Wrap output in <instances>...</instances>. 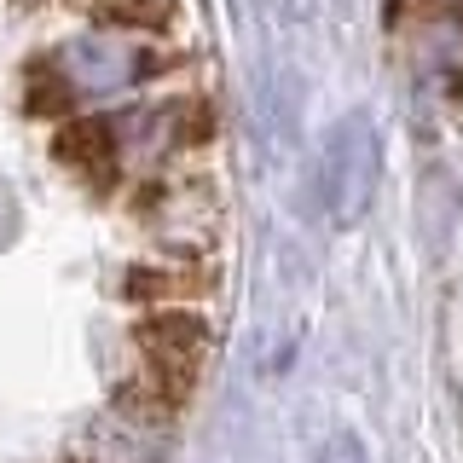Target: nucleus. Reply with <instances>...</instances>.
<instances>
[{"mask_svg": "<svg viewBox=\"0 0 463 463\" xmlns=\"http://www.w3.org/2000/svg\"><path fill=\"white\" fill-rule=\"evenodd\" d=\"M383 180V139H376L371 116H347L325 145V209L336 226H359L376 203Z\"/></svg>", "mask_w": 463, "mask_h": 463, "instance_id": "1", "label": "nucleus"}, {"mask_svg": "<svg viewBox=\"0 0 463 463\" xmlns=\"http://www.w3.org/2000/svg\"><path fill=\"white\" fill-rule=\"evenodd\" d=\"M139 347H151V365L168 376H192L203 371V354H209V330L197 325V313H151L139 318Z\"/></svg>", "mask_w": 463, "mask_h": 463, "instance_id": "2", "label": "nucleus"}, {"mask_svg": "<svg viewBox=\"0 0 463 463\" xmlns=\"http://www.w3.org/2000/svg\"><path fill=\"white\" fill-rule=\"evenodd\" d=\"M58 156L76 163L81 174H93V180H110V168H116V134H110L105 122H70L64 134H58Z\"/></svg>", "mask_w": 463, "mask_h": 463, "instance_id": "3", "label": "nucleus"}, {"mask_svg": "<svg viewBox=\"0 0 463 463\" xmlns=\"http://www.w3.org/2000/svg\"><path fill=\"white\" fill-rule=\"evenodd\" d=\"M87 12L110 29H168L174 24V0H87Z\"/></svg>", "mask_w": 463, "mask_h": 463, "instance_id": "4", "label": "nucleus"}, {"mask_svg": "<svg viewBox=\"0 0 463 463\" xmlns=\"http://www.w3.org/2000/svg\"><path fill=\"white\" fill-rule=\"evenodd\" d=\"M325 463H365V446H359V434H336V440L325 446Z\"/></svg>", "mask_w": 463, "mask_h": 463, "instance_id": "5", "label": "nucleus"}]
</instances>
